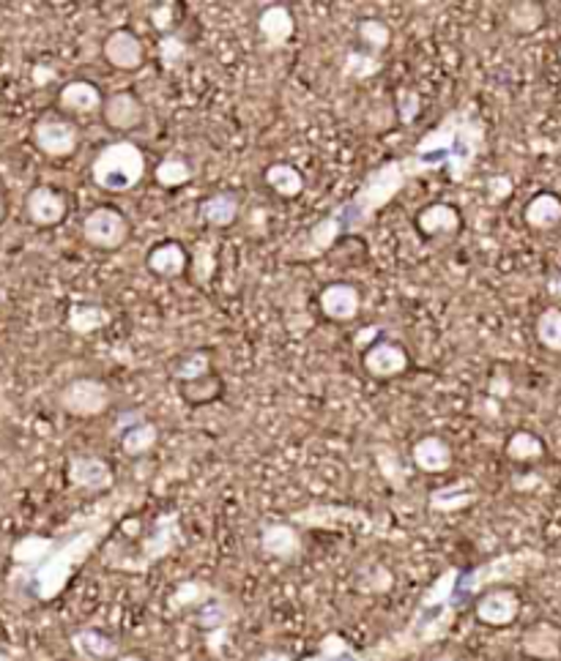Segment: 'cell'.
Returning a JSON list of instances; mask_svg holds the SVG:
<instances>
[{
  "label": "cell",
  "mask_w": 561,
  "mask_h": 661,
  "mask_svg": "<svg viewBox=\"0 0 561 661\" xmlns=\"http://www.w3.org/2000/svg\"><path fill=\"white\" fill-rule=\"evenodd\" d=\"M135 501V489H112L105 501L69 519L66 528L58 534H28L14 541L9 552L12 568L7 577L12 599L20 604L56 601Z\"/></svg>",
  "instance_id": "1"
},
{
  "label": "cell",
  "mask_w": 561,
  "mask_h": 661,
  "mask_svg": "<svg viewBox=\"0 0 561 661\" xmlns=\"http://www.w3.org/2000/svg\"><path fill=\"white\" fill-rule=\"evenodd\" d=\"M419 175L425 173H422L414 156L383 161L381 168L367 173L359 189L354 192V197H349L334 213H329V217L313 224L307 238L298 246H293L291 260H315V257L324 255L326 249H331L345 235L362 233L408 186V181L419 179Z\"/></svg>",
  "instance_id": "2"
},
{
  "label": "cell",
  "mask_w": 561,
  "mask_h": 661,
  "mask_svg": "<svg viewBox=\"0 0 561 661\" xmlns=\"http://www.w3.org/2000/svg\"><path fill=\"white\" fill-rule=\"evenodd\" d=\"M485 126L483 118L474 110H452L447 112L441 123L430 132L422 134V139L414 148V159L422 168V173L432 170H447L452 181H466L474 170V161L485 148Z\"/></svg>",
  "instance_id": "3"
},
{
  "label": "cell",
  "mask_w": 561,
  "mask_h": 661,
  "mask_svg": "<svg viewBox=\"0 0 561 661\" xmlns=\"http://www.w3.org/2000/svg\"><path fill=\"white\" fill-rule=\"evenodd\" d=\"M461 572L463 568L452 566L447 568L441 577L432 579L425 593H422L411 621L405 623L403 628H398L414 653L441 642V639L452 632V626H455L458 615H461V610L466 607V601L458 593Z\"/></svg>",
  "instance_id": "4"
},
{
  "label": "cell",
  "mask_w": 561,
  "mask_h": 661,
  "mask_svg": "<svg viewBox=\"0 0 561 661\" xmlns=\"http://www.w3.org/2000/svg\"><path fill=\"white\" fill-rule=\"evenodd\" d=\"M181 544H184V530H181L179 512H164L154 519L151 528L137 541L135 550L124 552L121 547H110L105 563L110 568H119V572L143 574L151 566H157L159 561L173 555Z\"/></svg>",
  "instance_id": "5"
},
{
  "label": "cell",
  "mask_w": 561,
  "mask_h": 661,
  "mask_svg": "<svg viewBox=\"0 0 561 661\" xmlns=\"http://www.w3.org/2000/svg\"><path fill=\"white\" fill-rule=\"evenodd\" d=\"M545 566V555L537 550H521L507 552V555L490 558V561L479 563L474 568H463L461 583H458V593L461 599L472 601L479 590L501 588L504 583H517V579L528 577L532 572H539Z\"/></svg>",
  "instance_id": "6"
},
{
  "label": "cell",
  "mask_w": 561,
  "mask_h": 661,
  "mask_svg": "<svg viewBox=\"0 0 561 661\" xmlns=\"http://www.w3.org/2000/svg\"><path fill=\"white\" fill-rule=\"evenodd\" d=\"M90 179L99 189L110 192V195L132 192L146 179V154L130 139L105 145L90 164Z\"/></svg>",
  "instance_id": "7"
},
{
  "label": "cell",
  "mask_w": 561,
  "mask_h": 661,
  "mask_svg": "<svg viewBox=\"0 0 561 661\" xmlns=\"http://www.w3.org/2000/svg\"><path fill=\"white\" fill-rule=\"evenodd\" d=\"M408 659V653L403 650V645L398 642L394 632L389 637H383L381 642H376L373 648H354L343 634H326L318 642V650L313 656H304L302 661H403Z\"/></svg>",
  "instance_id": "8"
},
{
  "label": "cell",
  "mask_w": 561,
  "mask_h": 661,
  "mask_svg": "<svg viewBox=\"0 0 561 661\" xmlns=\"http://www.w3.org/2000/svg\"><path fill=\"white\" fill-rule=\"evenodd\" d=\"M236 617V604H233L231 596H224L222 590H219L211 601H206L200 610H195V623L197 628L206 632V648L214 659H219V656L224 653V648H228V642H231V626Z\"/></svg>",
  "instance_id": "9"
},
{
  "label": "cell",
  "mask_w": 561,
  "mask_h": 661,
  "mask_svg": "<svg viewBox=\"0 0 561 661\" xmlns=\"http://www.w3.org/2000/svg\"><path fill=\"white\" fill-rule=\"evenodd\" d=\"M80 235H83L85 244L96 246V249H121L130 238V219L119 208L99 206L85 213L83 224H80Z\"/></svg>",
  "instance_id": "10"
},
{
  "label": "cell",
  "mask_w": 561,
  "mask_h": 661,
  "mask_svg": "<svg viewBox=\"0 0 561 661\" xmlns=\"http://www.w3.org/2000/svg\"><path fill=\"white\" fill-rule=\"evenodd\" d=\"M110 389H107L105 380L99 378H77L66 385V389L58 394V405L61 411H66L69 416L77 418H94L110 407Z\"/></svg>",
  "instance_id": "11"
},
{
  "label": "cell",
  "mask_w": 561,
  "mask_h": 661,
  "mask_svg": "<svg viewBox=\"0 0 561 661\" xmlns=\"http://www.w3.org/2000/svg\"><path fill=\"white\" fill-rule=\"evenodd\" d=\"M31 137H34V145L45 156H50V159H66V156H72L77 150L80 128L72 121H66V118L45 115L36 121Z\"/></svg>",
  "instance_id": "12"
},
{
  "label": "cell",
  "mask_w": 561,
  "mask_h": 661,
  "mask_svg": "<svg viewBox=\"0 0 561 661\" xmlns=\"http://www.w3.org/2000/svg\"><path fill=\"white\" fill-rule=\"evenodd\" d=\"M521 596H517V590L512 588H490L485 590L483 596L477 599V607H474V615H477L479 623H485V626H493V628H504L512 626V623L517 621V615H521Z\"/></svg>",
  "instance_id": "13"
},
{
  "label": "cell",
  "mask_w": 561,
  "mask_h": 661,
  "mask_svg": "<svg viewBox=\"0 0 561 661\" xmlns=\"http://www.w3.org/2000/svg\"><path fill=\"white\" fill-rule=\"evenodd\" d=\"M66 478L74 489H83V492H110L115 483L110 462L94 454L72 456L66 465Z\"/></svg>",
  "instance_id": "14"
},
{
  "label": "cell",
  "mask_w": 561,
  "mask_h": 661,
  "mask_svg": "<svg viewBox=\"0 0 561 661\" xmlns=\"http://www.w3.org/2000/svg\"><path fill=\"white\" fill-rule=\"evenodd\" d=\"M362 364H365V372L370 375V378L392 380L408 369V351H405L400 342L381 340L376 342V345L365 347Z\"/></svg>",
  "instance_id": "15"
},
{
  "label": "cell",
  "mask_w": 561,
  "mask_h": 661,
  "mask_svg": "<svg viewBox=\"0 0 561 661\" xmlns=\"http://www.w3.org/2000/svg\"><path fill=\"white\" fill-rule=\"evenodd\" d=\"M101 118L112 132H135L146 121V107L132 90H115L105 99Z\"/></svg>",
  "instance_id": "16"
},
{
  "label": "cell",
  "mask_w": 561,
  "mask_h": 661,
  "mask_svg": "<svg viewBox=\"0 0 561 661\" xmlns=\"http://www.w3.org/2000/svg\"><path fill=\"white\" fill-rule=\"evenodd\" d=\"M66 195H61L52 186H34L28 192V197H25V213H28V219L36 228H56V224H61L66 219Z\"/></svg>",
  "instance_id": "17"
},
{
  "label": "cell",
  "mask_w": 561,
  "mask_h": 661,
  "mask_svg": "<svg viewBox=\"0 0 561 661\" xmlns=\"http://www.w3.org/2000/svg\"><path fill=\"white\" fill-rule=\"evenodd\" d=\"M101 56H105V61L110 66L121 69V72H135L146 61V47H143V41L130 28H119L105 39Z\"/></svg>",
  "instance_id": "18"
},
{
  "label": "cell",
  "mask_w": 561,
  "mask_h": 661,
  "mask_svg": "<svg viewBox=\"0 0 561 661\" xmlns=\"http://www.w3.org/2000/svg\"><path fill=\"white\" fill-rule=\"evenodd\" d=\"M260 550L269 558L282 563H293L302 558L304 539L296 525L291 523H271L260 530Z\"/></svg>",
  "instance_id": "19"
},
{
  "label": "cell",
  "mask_w": 561,
  "mask_h": 661,
  "mask_svg": "<svg viewBox=\"0 0 561 661\" xmlns=\"http://www.w3.org/2000/svg\"><path fill=\"white\" fill-rule=\"evenodd\" d=\"M320 311L331 322H351L362 309V295L354 284L331 282L320 290Z\"/></svg>",
  "instance_id": "20"
},
{
  "label": "cell",
  "mask_w": 561,
  "mask_h": 661,
  "mask_svg": "<svg viewBox=\"0 0 561 661\" xmlns=\"http://www.w3.org/2000/svg\"><path fill=\"white\" fill-rule=\"evenodd\" d=\"M463 217L455 206L449 203H432V206L422 208L419 217H416V230H419L425 238H443V235H455L461 233Z\"/></svg>",
  "instance_id": "21"
},
{
  "label": "cell",
  "mask_w": 561,
  "mask_h": 661,
  "mask_svg": "<svg viewBox=\"0 0 561 661\" xmlns=\"http://www.w3.org/2000/svg\"><path fill=\"white\" fill-rule=\"evenodd\" d=\"M411 460H414V465L419 467L422 473H430V476H438V473H447L449 467H452V445L447 443L443 438H438V434H425V438H419L414 443V449H411Z\"/></svg>",
  "instance_id": "22"
},
{
  "label": "cell",
  "mask_w": 561,
  "mask_h": 661,
  "mask_svg": "<svg viewBox=\"0 0 561 661\" xmlns=\"http://www.w3.org/2000/svg\"><path fill=\"white\" fill-rule=\"evenodd\" d=\"M523 653L539 661H553L561 656V628L548 621L532 623L521 639Z\"/></svg>",
  "instance_id": "23"
},
{
  "label": "cell",
  "mask_w": 561,
  "mask_h": 661,
  "mask_svg": "<svg viewBox=\"0 0 561 661\" xmlns=\"http://www.w3.org/2000/svg\"><path fill=\"white\" fill-rule=\"evenodd\" d=\"M58 107L66 112H77V115H90L105 107V96H101L99 85L88 83V79H72L58 94Z\"/></svg>",
  "instance_id": "24"
},
{
  "label": "cell",
  "mask_w": 561,
  "mask_h": 661,
  "mask_svg": "<svg viewBox=\"0 0 561 661\" xmlns=\"http://www.w3.org/2000/svg\"><path fill=\"white\" fill-rule=\"evenodd\" d=\"M146 266L154 277L175 279L186 271V266H190V255H186V249L179 244V241H164V244H157L151 252H148Z\"/></svg>",
  "instance_id": "25"
},
{
  "label": "cell",
  "mask_w": 561,
  "mask_h": 661,
  "mask_svg": "<svg viewBox=\"0 0 561 661\" xmlns=\"http://www.w3.org/2000/svg\"><path fill=\"white\" fill-rule=\"evenodd\" d=\"M258 30L266 39V45H269L271 50H277V47H285L288 41L293 39V34H296V20H293L288 7H269L260 12Z\"/></svg>",
  "instance_id": "26"
},
{
  "label": "cell",
  "mask_w": 561,
  "mask_h": 661,
  "mask_svg": "<svg viewBox=\"0 0 561 661\" xmlns=\"http://www.w3.org/2000/svg\"><path fill=\"white\" fill-rule=\"evenodd\" d=\"M72 648H74V653L83 656V659H90V661L121 659L119 642H115L112 637H107L105 632H99V628H80V632H74Z\"/></svg>",
  "instance_id": "27"
},
{
  "label": "cell",
  "mask_w": 561,
  "mask_h": 661,
  "mask_svg": "<svg viewBox=\"0 0 561 661\" xmlns=\"http://www.w3.org/2000/svg\"><path fill=\"white\" fill-rule=\"evenodd\" d=\"M242 211V197L236 192H214L200 203V219L208 228H231Z\"/></svg>",
  "instance_id": "28"
},
{
  "label": "cell",
  "mask_w": 561,
  "mask_h": 661,
  "mask_svg": "<svg viewBox=\"0 0 561 661\" xmlns=\"http://www.w3.org/2000/svg\"><path fill=\"white\" fill-rule=\"evenodd\" d=\"M523 222L532 230H553L561 224V197L553 192H539L523 208Z\"/></svg>",
  "instance_id": "29"
},
{
  "label": "cell",
  "mask_w": 561,
  "mask_h": 661,
  "mask_svg": "<svg viewBox=\"0 0 561 661\" xmlns=\"http://www.w3.org/2000/svg\"><path fill=\"white\" fill-rule=\"evenodd\" d=\"M217 593H219V588L203 583V579H186V583H181L179 588L170 593L168 607H170V612H195V610H200L206 601H211Z\"/></svg>",
  "instance_id": "30"
},
{
  "label": "cell",
  "mask_w": 561,
  "mask_h": 661,
  "mask_svg": "<svg viewBox=\"0 0 561 661\" xmlns=\"http://www.w3.org/2000/svg\"><path fill=\"white\" fill-rule=\"evenodd\" d=\"M264 181L269 184L271 192H277V195L285 197V200H293V197H298L304 192V175L298 173L293 164H288V161H275V164H269L264 173Z\"/></svg>",
  "instance_id": "31"
},
{
  "label": "cell",
  "mask_w": 561,
  "mask_h": 661,
  "mask_svg": "<svg viewBox=\"0 0 561 661\" xmlns=\"http://www.w3.org/2000/svg\"><path fill=\"white\" fill-rule=\"evenodd\" d=\"M211 375V353L208 351H186L170 364V378L179 380V385L195 383Z\"/></svg>",
  "instance_id": "32"
},
{
  "label": "cell",
  "mask_w": 561,
  "mask_h": 661,
  "mask_svg": "<svg viewBox=\"0 0 561 661\" xmlns=\"http://www.w3.org/2000/svg\"><path fill=\"white\" fill-rule=\"evenodd\" d=\"M66 326L80 336L96 334V331H101L105 326H110V311L99 304H74L72 309H69Z\"/></svg>",
  "instance_id": "33"
},
{
  "label": "cell",
  "mask_w": 561,
  "mask_h": 661,
  "mask_svg": "<svg viewBox=\"0 0 561 661\" xmlns=\"http://www.w3.org/2000/svg\"><path fill=\"white\" fill-rule=\"evenodd\" d=\"M548 14H545L542 3H534V0H523V3H512L507 9V23L515 34H537L545 25Z\"/></svg>",
  "instance_id": "34"
},
{
  "label": "cell",
  "mask_w": 561,
  "mask_h": 661,
  "mask_svg": "<svg viewBox=\"0 0 561 661\" xmlns=\"http://www.w3.org/2000/svg\"><path fill=\"white\" fill-rule=\"evenodd\" d=\"M474 501H477V492L468 489L466 483H449V487H441L436 489V492H430V509L441 514L463 512V509L472 506Z\"/></svg>",
  "instance_id": "35"
},
{
  "label": "cell",
  "mask_w": 561,
  "mask_h": 661,
  "mask_svg": "<svg viewBox=\"0 0 561 661\" xmlns=\"http://www.w3.org/2000/svg\"><path fill=\"white\" fill-rule=\"evenodd\" d=\"M504 451L512 462H537L545 456V443L539 434L528 432V429H517L507 438Z\"/></svg>",
  "instance_id": "36"
},
{
  "label": "cell",
  "mask_w": 561,
  "mask_h": 661,
  "mask_svg": "<svg viewBox=\"0 0 561 661\" xmlns=\"http://www.w3.org/2000/svg\"><path fill=\"white\" fill-rule=\"evenodd\" d=\"M157 443H159V429L154 421L141 424V427H132L121 434V451H124L126 456H132V460L151 454V449Z\"/></svg>",
  "instance_id": "37"
},
{
  "label": "cell",
  "mask_w": 561,
  "mask_h": 661,
  "mask_svg": "<svg viewBox=\"0 0 561 661\" xmlns=\"http://www.w3.org/2000/svg\"><path fill=\"white\" fill-rule=\"evenodd\" d=\"M539 345L550 353H561V309L559 306H548L539 311L537 326H534Z\"/></svg>",
  "instance_id": "38"
},
{
  "label": "cell",
  "mask_w": 561,
  "mask_h": 661,
  "mask_svg": "<svg viewBox=\"0 0 561 661\" xmlns=\"http://www.w3.org/2000/svg\"><path fill=\"white\" fill-rule=\"evenodd\" d=\"M154 179H157V184L164 186V189H179V186L190 184L192 168L181 159V156L168 154L162 161H159L157 170H154Z\"/></svg>",
  "instance_id": "39"
},
{
  "label": "cell",
  "mask_w": 561,
  "mask_h": 661,
  "mask_svg": "<svg viewBox=\"0 0 561 661\" xmlns=\"http://www.w3.org/2000/svg\"><path fill=\"white\" fill-rule=\"evenodd\" d=\"M179 391L190 405H208V402H214L222 394V378L217 372H211L208 378L195 380V383L179 385Z\"/></svg>",
  "instance_id": "40"
},
{
  "label": "cell",
  "mask_w": 561,
  "mask_h": 661,
  "mask_svg": "<svg viewBox=\"0 0 561 661\" xmlns=\"http://www.w3.org/2000/svg\"><path fill=\"white\" fill-rule=\"evenodd\" d=\"M356 30H359L362 45L370 47L373 52L387 50L389 41H392V28H389V25L383 23V20H378V17H365V20H359V25H356Z\"/></svg>",
  "instance_id": "41"
},
{
  "label": "cell",
  "mask_w": 561,
  "mask_h": 661,
  "mask_svg": "<svg viewBox=\"0 0 561 661\" xmlns=\"http://www.w3.org/2000/svg\"><path fill=\"white\" fill-rule=\"evenodd\" d=\"M381 58L376 52H349L343 63V74L351 79H370L381 72Z\"/></svg>",
  "instance_id": "42"
},
{
  "label": "cell",
  "mask_w": 561,
  "mask_h": 661,
  "mask_svg": "<svg viewBox=\"0 0 561 661\" xmlns=\"http://www.w3.org/2000/svg\"><path fill=\"white\" fill-rule=\"evenodd\" d=\"M394 585L392 572H389L387 566H370V572H365L359 577V583H356V588L362 590V593H387L389 588Z\"/></svg>",
  "instance_id": "43"
},
{
  "label": "cell",
  "mask_w": 561,
  "mask_h": 661,
  "mask_svg": "<svg viewBox=\"0 0 561 661\" xmlns=\"http://www.w3.org/2000/svg\"><path fill=\"white\" fill-rule=\"evenodd\" d=\"M159 58H162L164 69H175L186 58V45L181 41V36L164 34L159 39Z\"/></svg>",
  "instance_id": "44"
},
{
  "label": "cell",
  "mask_w": 561,
  "mask_h": 661,
  "mask_svg": "<svg viewBox=\"0 0 561 661\" xmlns=\"http://www.w3.org/2000/svg\"><path fill=\"white\" fill-rule=\"evenodd\" d=\"M376 456H378V467H381V473L387 476V481L392 483V487L403 489L405 473H403V467H400L398 454H394V451H387V449H378Z\"/></svg>",
  "instance_id": "45"
},
{
  "label": "cell",
  "mask_w": 561,
  "mask_h": 661,
  "mask_svg": "<svg viewBox=\"0 0 561 661\" xmlns=\"http://www.w3.org/2000/svg\"><path fill=\"white\" fill-rule=\"evenodd\" d=\"M422 110V99L416 90H400L398 96V112H400V121L411 123L416 115H419Z\"/></svg>",
  "instance_id": "46"
},
{
  "label": "cell",
  "mask_w": 561,
  "mask_h": 661,
  "mask_svg": "<svg viewBox=\"0 0 561 661\" xmlns=\"http://www.w3.org/2000/svg\"><path fill=\"white\" fill-rule=\"evenodd\" d=\"M488 192H490V200H507V197L512 195V181L507 179V175H493V179H488Z\"/></svg>",
  "instance_id": "47"
},
{
  "label": "cell",
  "mask_w": 561,
  "mask_h": 661,
  "mask_svg": "<svg viewBox=\"0 0 561 661\" xmlns=\"http://www.w3.org/2000/svg\"><path fill=\"white\" fill-rule=\"evenodd\" d=\"M146 421H148V418H146V413H143V411H124L119 418H115V432H119V438H121V434H124L126 429L141 427V424H146Z\"/></svg>",
  "instance_id": "48"
},
{
  "label": "cell",
  "mask_w": 561,
  "mask_h": 661,
  "mask_svg": "<svg viewBox=\"0 0 561 661\" xmlns=\"http://www.w3.org/2000/svg\"><path fill=\"white\" fill-rule=\"evenodd\" d=\"M173 3H164V7H157L151 12V23L157 25L159 30H170V14H173Z\"/></svg>",
  "instance_id": "49"
},
{
  "label": "cell",
  "mask_w": 561,
  "mask_h": 661,
  "mask_svg": "<svg viewBox=\"0 0 561 661\" xmlns=\"http://www.w3.org/2000/svg\"><path fill=\"white\" fill-rule=\"evenodd\" d=\"M258 661H293V656L285 650H266L264 656H258Z\"/></svg>",
  "instance_id": "50"
},
{
  "label": "cell",
  "mask_w": 561,
  "mask_h": 661,
  "mask_svg": "<svg viewBox=\"0 0 561 661\" xmlns=\"http://www.w3.org/2000/svg\"><path fill=\"white\" fill-rule=\"evenodd\" d=\"M376 334H378V328H362V331H359V336H356V345H359V347H365L367 342H373V340H376ZM373 345H376V342H373Z\"/></svg>",
  "instance_id": "51"
},
{
  "label": "cell",
  "mask_w": 561,
  "mask_h": 661,
  "mask_svg": "<svg viewBox=\"0 0 561 661\" xmlns=\"http://www.w3.org/2000/svg\"><path fill=\"white\" fill-rule=\"evenodd\" d=\"M548 293L553 295V298L561 301V273H559V277L550 279V282H548Z\"/></svg>",
  "instance_id": "52"
},
{
  "label": "cell",
  "mask_w": 561,
  "mask_h": 661,
  "mask_svg": "<svg viewBox=\"0 0 561 661\" xmlns=\"http://www.w3.org/2000/svg\"><path fill=\"white\" fill-rule=\"evenodd\" d=\"M3 219H7V197L0 195V222H3Z\"/></svg>",
  "instance_id": "53"
},
{
  "label": "cell",
  "mask_w": 561,
  "mask_h": 661,
  "mask_svg": "<svg viewBox=\"0 0 561 661\" xmlns=\"http://www.w3.org/2000/svg\"><path fill=\"white\" fill-rule=\"evenodd\" d=\"M115 661H146V659H143V656H137V653H130V656H121V659H115Z\"/></svg>",
  "instance_id": "54"
},
{
  "label": "cell",
  "mask_w": 561,
  "mask_h": 661,
  "mask_svg": "<svg viewBox=\"0 0 561 661\" xmlns=\"http://www.w3.org/2000/svg\"><path fill=\"white\" fill-rule=\"evenodd\" d=\"M0 661H17V659H14L7 648H0Z\"/></svg>",
  "instance_id": "55"
},
{
  "label": "cell",
  "mask_w": 561,
  "mask_h": 661,
  "mask_svg": "<svg viewBox=\"0 0 561 661\" xmlns=\"http://www.w3.org/2000/svg\"><path fill=\"white\" fill-rule=\"evenodd\" d=\"M436 661H463V659H458V656H452V653H443V656H438Z\"/></svg>",
  "instance_id": "56"
},
{
  "label": "cell",
  "mask_w": 561,
  "mask_h": 661,
  "mask_svg": "<svg viewBox=\"0 0 561 661\" xmlns=\"http://www.w3.org/2000/svg\"><path fill=\"white\" fill-rule=\"evenodd\" d=\"M559 63H561V47H559Z\"/></svg>",
  "instance_id": "57"
}]
</instances>
